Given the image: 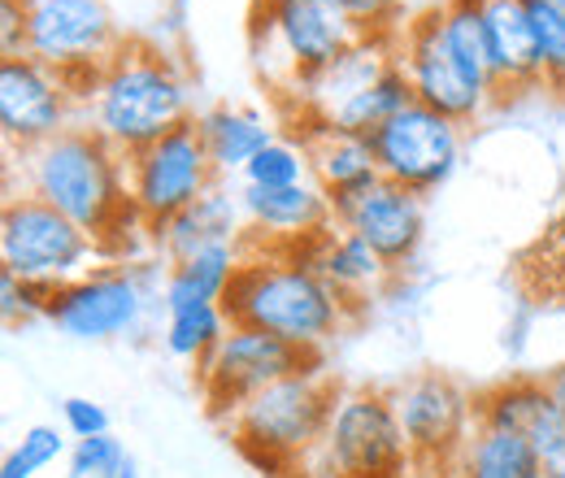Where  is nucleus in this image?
Listing matches in <instances>:
<instances>
[{"instance_id": "nucleus-1", "label": "nucleus", "mask_w": 565, "mask_h": 478, "mask_svg": "<svg viewBox=\"0 0 565 478\" xmlns=\"http://www.w3.org/2000/svg\"><path fill=\"white\" fill-rule=\"evenodd\" d=\"M222 309L231 327H253L309 352H322L353 322V305L322 274L309 270L291 248L266 244H244V262Z\"/></svg>"}, {"instance_id": "nucleus-2", "label": "nucleus", "mask_w": 565, "mask_h": 478, "mask_svg": "<svg viewBox=\"0 0 565 478\" xmlns=\"http://www.w3.org/2000/svg\"><path fill=\"white\" fill-rule=\"evenodd\" d=\"M13 166L22 170L26 196H40L44 205L66 213L74 226L100 240V248L127 217L131 222L140 217L131 205L127 157L83 123H74L71 131L44 139L26 152H13Z\"/></svg>"}, {"instance_id": "nucleus-3", "label": "nucleus", "mask_w": 565, "mask_h": 478, "mask_svg": "<svg viewBox=\"0 0 565 478\" xmlns=\"http://www.w3.org/2000/svg\"><path fill=\"white\" fill-rule=\"evenodd\" d=\"M83 114V127L109 139L122 157H136L140 148L192 123V83L157 44L127 40L96 74Z\"/></svg>"}, {"instance_id": "nucleus-4", "label": "nucleus", "mask_w": 565, "mask_h": 478, "mask_svg": "<svg viewBox=\"0 0 565 478\" xmlns=\"http://www.w3.org/2000/svg\"><path fill=\"white\" fill-rule=\"evenodd\" d=\"M340 392L344 387L331 379L327 361H318L300 374H287L279 383H270L253 401H244L222 426L257 470L291 478L300 475L309 453L322 444Z\"/></svg>"}, {"instance_id": "nucleus-5", "label": "nucleus", "mask_w": 565, "mask_h": 478, "mask_svg": "<svg viewBox=\"0 0 565 478\" xmlns=\"http://www.w3.org/2000/svg\"><path fill=\"white\" fill-rule=\"evenodd\" d=\"M414 453L401 413L383 387H344L322 444L296 478H409Z\"/></svg>"}, {"instance_id": "nucleus-6", "label": "nucleus", "mask_w": 565, "mask_h": 478, "mask_svg": "<svg viewBox=\"0 0 565 478\" xmlns=\"http://www.w3.org/2000/svg\"><path fill=\"white\" fill-rule=\"evenodd\" d=\"M361 40L365 31L340 0H257L253 9V53L275 92L327 70Z\"/></svg>"}, {"instance_id": "nucleus-7", "label": "nucleus", "mask_w": 565, "mask_h": 478, "mask_svg": "<svg viewBox=\"0 0 565 478\" xmlns=\"http://www.w3.org/2000/svg\"><path fill=\"white\" fill-rule=\"evenodd\" d=\"M122 44L127 35L105 0H26V57L57 70L78 105Z\"/></svg>"}, {"instance_id": "nucleus-8", "label": "nucleus", "mask_w": 565, "mask_h": 478, "mask_svg": "<svg viewBox=\"0 0 565 478\" xmlns=\"http://www.w3.org/2000/svg\"><path fill=\"white\" fill-rule=\"evenodd\" d=\"M105 253L100 240H92L83 226H74L66 213L44 205L40 196H9L0 213V270L62 287L78 274H87V262Z\"/></svg>"}, {"instance_id": "nucleus-9", "label": "nucleus", "mask_w": 565, "mask_h": 478, "mask_svg": "<svg viewBox=\"0 0 565 478\" xmlns=\"http://www.w3.org/2000/svg\"><path fill=\"white\" fill-rule=\"evenodd\" d=\"M392 401H396L401 431L414 453V475L452 478L461 448L470 444V435L479 426L475 392L439 370H423V374L405 379L401 387H392Z\"/></svg>"}, {"instance_id": "nucleus-10", "label": "nucleus", "mask_w": 565, "mask_h": 478, "mask_svg": "<svg viewBox=\"0 0 565 478\" xmlns=\"http://www.w3.org/2000/svg\"><path fill=\"white\" fill-rule=\"evenodd\" d=\"M318 361H327V357L275 340L266 331H253V327H231L226 340L213 348L210 361L196 365V387H201L213 417L226 422L244 401H253L270 383H279L287 374H300Z\"/></svg>"}, {"instance_id": "nucleus-11", "label": "nucleus", "mask_w": 565, "mask_h": 478, "mask_svg": "<svg viewBox=\"0 0 565 478\" xmlns=\"http://www.w3.org/2000/svg\"><path fill=\"white\" fill-rule=\"evenodd\" d=\"M127 179H131V205L148 222V231L196 205L217 183L196 118L140 148L136 157H127Z\"/></svg>"}, {"instance_id": "nucleus-12", "label": "nucleus", "mask_w": 565, "mask_h": 478, "mask_svg": "<svg viewBox=\"0 0 565 478\" xmlns=\"http://www.w3.org/2000/svg\"><path fill=\"white\" fill-rule=\"evenodd\" d=\"M370 148H374V166L383 179L426 196L439 183H448V174L461 161V123L414 100L387 127L370 136Z\"/></svg>"}, {"instance_id": "nucleus-13", "label": "nucleus", "mask_w": 565, "mask_h": 478, "mask_svg": "<svg viewBox=\"0 0 565 478\" xmlns=\"http://www.w3.org/2000/svg\"><path fill=\"white\" fill-rule=\"evenodd\" d=\"M335 209V226L353 231L361 244L374 248V257L387 266L392 274H401L423 248L426 235V209L423 196L374 174L356 188H344L331 196Z\"/></svg>"}, {"instance_id": "nucleus-14", "label": "nucleus", "mask_w": 565, "mask_h": 478, "mask_svg": "<svg viewBox=\"0 0 565 478\" xmlns=\"http://www.w3.org/2000/svg\"><path fill=\"white\" fill-rule=\"evenodd\" d=\"M396 66L405 70L418 105L461 123V127L475 123L492 105V96L452 57V49L444 40V26H439V4L396 31Z\"/></svg>"}, {"instance_id": "nucleus-15", "label": "nucleus", "mask_w": 565, "mask_h": 478, "mask_svg": "<svg viewBox=\"0 0 565 478\" xmlns=\"http://www.w3.org/2000/svg\"><path fill=\"white\" fill-rule=\"evenodd\" d=\"M143 309H148L143 274L131 266H100L53 291L49 322L71 340H118L140 327Z\"/></svg>"}, {"instance_id": "nucleus-16", "label": "nucleus", "mask_w": 565, "mask_h": 478, "mask_svg": "<svg viewBox=\"0 0 565 478\" xmlns=\"http://www.w3.org/2000/svg\"><path fill=\"white\" fill-rule=\"evenodd\" d=\"M74 109L78 100L57 70L40 66L35 57L0 62V131L9 152H26L44 139L71 131Z\"/></svg>"}, {"instance_id": "nucleus-17", "label": "nucleus", "mask_w": 565, "mask_h": 478, "mask_svg": "<svg viewBox=\"0 0 565 478\" xmlns=\"http://www.w3.org/2000/svg\"><path fill=\"white\" fill-rule=\"evenodd\" d=\"M239 205L248 235L244 244H266V248H296L327 226H335L331 196L309 179L296 188H239Z\"/></svg>"}, {"instance_id": "nucleus-18", "label": "nucleus", "mask_w": 565, "mask_h": 478, "mask_svg": "<svg viewBox=\"0 0 565 478\" xmlns=\"http://www.w3.org/2000/svg\"><path fill=\"white\" fill-rule=\"evenodd\" d=\"M475 405H479V422L483 426H500V431L522 435L540 457L565 439V417L544 379L513 374L504 383H492L488 392H479Z\"/></svg>"}, {"instance_id": "nucleus-19", "label": "nucleus", "mask_w": 565, "mask_h": 478, "mask_svg": "<svg viewBox=\"0 0 565 478\" xmlns=\"http://www.w3.org/2000/svg\"><path fill=\"white\" fill-rule=\"evenodd\" d=\"M483 35H488L495 96L544 83V62L526 0H483Z\"/></svg>"}, {"instance_id": "nucleus-20", "label": "nucleus", "mask_w": 565, "mask_h": 478, "mask_svg": "<svg viewBox=\"0 0 565 478\" xmlns=\"http://www.w3.org/2000/svg\"><path fill=\"white\" fill-rule=\"evenodd\" d=\"M244 226H248V222H244L239 192L226 196V192L213 183L210 192L192 209H183V213H174L170 222L152 226V244H157V253H161L170 266H179V262L205 253L213 244H244V235H248Z\"/></svg>"}, {"instance_id": "nucleus-21", "label": "nucleus", "mask_w": 565, "mask_h": 478, "mask_svg": "<svg viewBox=\"0 0 565 478\" xmlns=\"http://www.w3.org/2000/svg\"><path fill=\"white\" fill-rule=\"evenodd\" d=\"M291 253H296L313 274H322V278L353 305V314L392 278V270L374 257V248L361 244L353 231H344V226H327L322 235L296 244Z\"/></svg>"}, {"instance_id": "nucleus-22", "label": "nucleus", "mask_w": 565, "mask_h": 478, "mask_svg": "<svg viewBox=\"0 0 565 478\" xmlns=\"http://www.w3.org/2000/svg\"><path fill=\"white\" fill-rule=\"evenodd\" d=\"M291 136L309 148V166H313V183L335 196L344 188H356L365 179L379 174L374 166V148L365 136H344L331 127H313V123H291Z\"/></svg>"}, {"instance_id": "nucleus-23", "label": "nucleus", "mask_w": 565, "mask_h": 478, "mask_svg": "<svg viewBox=\"0 0 565 478\" xmlns=\"http://www.w3.org/2000/svg\"><path fill=\"white\" fill-rule=\"evenodd\" d=\"M196 131L205 139V152H210L217 179L222 174H244V166L270 144L275 127L253 114V109H239V105H213L205 114H196Z\"/></svg>"}, {"instance_id": "nucleus-24", "label": "nucleus", "mask_w": 565, "mask_h": 478, "mask_svg": "<svg viewBox=\"0 0 565 478\" xmlns=\"http://www.w3.org/2000/svg\"><path fill=\"white\" fill-rule=\"evenodd\" d=\"M244 262V244H213L205 253L170 266L161 278V305L188 309V305H222L226 287L235 283V270Z\"/></svg>"}, {"instance_id": "nucleus-25", "label": "nucleus", "mask_w": 565, "mask_h": 478, "mask_svg": "<svg viewBox=\"0 0 565 478\" xmlns=\"http://www.w3.org/2000/svg\"><path fill=\"white\" fill-rule=\"evenodd\" d=\"M452 478H544V466L522 435L479 422L452 466Z\"/></svg>"}, {"instance_id": "nucleus-26", "label": "nucleus", "mask_w": 565, "mask_h": 478, "mask_svg": "<svg viewBox=\"0 0 565 478\" xmlns=\"http://www.w3.org/2000/svg\"><path fill=\"white\" fill-rule=\"evenodd\" d=\"M226 331H231V318L222 305H188L166 314V348L192 365H205L213 348L226 340Z\"/></svg>"}, {"instance_id": "nucleus-27", "label": "nucleus", "mask_w": 565, "mask_h": 478, "mask_svg": "<svg viewBox=\"0 0 565 478\" xmlns=\"http://www.w3.org/2000/svg\"><path fill=\"white\" fill-rule=\"evenodd\" d=\"M309 179H313L309 148L296 136L270 139V144L244 166V183H248V188H296V183H309Z\"/></svg>"}, {"instance_id": "nucleus-28", "label": "nucleus", "mask_w": 565, "mask_h": 478, "mask_svg": "<svg viewBox=\"0 0 565 478\" xmlns=\"http://www.w3.org/2000/svg\"><path fill=\"white\" fill-rule=\"evenodd\" d=\"M62 453H66V439H62L57 426H31V431H22V439L9 448V457H4V466H0V478L44 475Z\"/></svg>"}, {"instance_id": "nucleus-29", "label": "nucleus", "mask_w": 565, "mask_h": 478, "mask_svg": "<svg viewBox=\"0 0 565 478\" xmlns=\"http://www.w3.org/2000/svg\"><path fill=\"white\" fill-rule=\"evenodd\" d=\"M53 291L57 287H49V283H31V278L0 270V314H4V322L18 327V322H31V318H49Z\"/></svg>"}, {"instance_id": "nucleus-30", "label": "nucleus", "mask_w": 565, "mask_h": 478, "mask_svg": "<svg viewBox=\"0 0 565 478\" xmlns=\"http://www.w3.org/2000/svg\"><path fill=\"white\" fill-rule=\"evenodd\" d=\"M127 466V453L114 435L74 439L71 444V478H114Z\"/></svg>"}, {"instance_id": "nucleus-31", "label": "nucleus", "mask_w": 565, "mask_h": 478, "mask_svg": "<svg viewBox=\"0 0 565 478\" xmlns=\"http://www.w3.org/2000/svg\"><path fill=\"white\" fill-rule=\"evenodd\" d=\"M349 9L356 26L365 35H396V18H401V0H340Z\"/></svg>"}, {"instance_id": "nucleus-32", "label": "nucleus", "mask_w": 565, "mask_h": 478, "mask_svg": "<svg viewBox=\"0 0 565 478\" xmlns=\"http://www.w3.org/2000/svg\"><path fill=\"white\" fill-rule=\"evenodd\" d=\"M62 422H66V431H71L74 439L109 435V413L100 410L96 401H87V396H71V401L62 405Z\"/></svg>"}, {"instance_id": "nucleus-33", "label": "nucleus", "mask_w": 565, "mask_h": 478, "mask_svg": "<svg viewBox=\"0 0 565 478\" xmlns=\"http://www.w3.org/2000/svg\"><path fill=\"white\" fill-rule=\"evenodd\" d=\"M0 57H26V0H0Z\"/></svg>"}, {"instance_id": "nucleus-34", "label": "nucleus", "mask_w": 565, "mask_h": 478, "mask_svg": "<svg viewBox=\"0 0 565 478\" xmlns=\"http://www.w3.org/2000/svg\"><path fill=\"white\" fill-rule=\"evenodd\" d=\"M548 392H553V401H557V410H562V417H565V361L557 365V370H548Z\"/></svg>"}, {"instance_id": "nucleus-35", "label": "nucleus", "mask_w": 565, "mask_h": 478, "mask_svg": "<svg viewBox=\"0 0 565 478\" xmlns=\"http://www.w3.org/2000/svg\"><path fill=\"white\" fill-rule=\"evenodd\" d=\"M526 4H535V9H548V13H557L565 22V0H526Z\"/></svg>"}, {"instance_id": "nucleus-36", "label": "nucleus", "mask_w": 565, "mask_h": 478, "mask_svg": "<svg viewBox=\"0 0 565 478\" xmlns=\"http://www.w3.org/2000/svg\"><path fill=\"white\" fill-rule=\"evenodd\" d=\"M114 478H140V475H136V466L127 461V466H122V470H118V475H114Z\"/></svg>"}, {"instance_id": "nucleus-37", "label": "nucleus", "mask_w": 565, "mask_h": 478, "mask_svg": "<svg viewBox=\"0 0 565 478\" xmlns=\"http://www.w3.org/2000/svg\"><path fill=\"white\" fill-rule=\"evenodd\" d=\"M557 231H562V240H565V209H562V222H557Z\"/></svg>"}]
</instances>
